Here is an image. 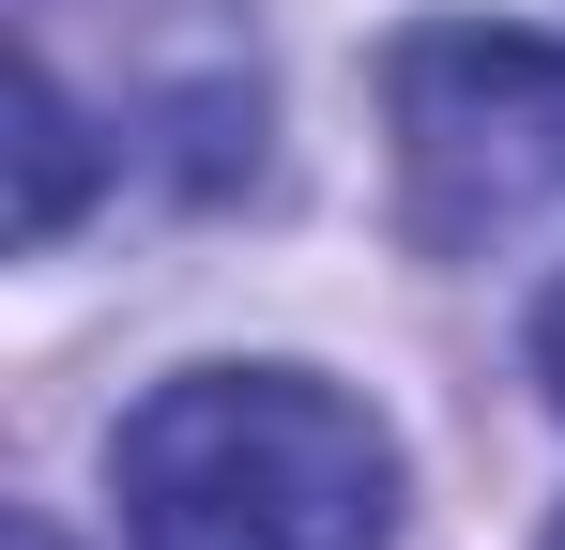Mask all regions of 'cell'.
I'll use <instances>...</instances> for the list:
<instances>
[{
    "instance_id": "8992f818",
    "label": "cell",
    "mask_w": 565,
    "mask_h": 550,
    "mask_svg": "<svg viewBox=\"0 0 565 550\" xmlns=\"http://www.w3.org/2000/svg\"><path fill=\"white\" fill-rule=\"evenodd\" d=\"M551 550H565V520H551Z\"/></svg>"
},
{
    "instance_id": "7a4b0ae2",
    "label": "cell",
    "mask_w": 565,
    "mask_h": 550,
    "mask_svg": "<svg viewBox=\"0 0 565 550\" xmlns=\"http://www.w3.org/2000/svg\"><path fill=\"white\" fill-rule=\"evenodd\" d=\"M382 138L428 245H504L565 199V46L551 31H413L382 62Z\"/></svg>"
},
{
    "instance_id": "6da1fadb",
    "label": "cell",
    "mask_w": 565,
    "mask_h": 550,
    "mask_svg": "<svg viewBox=\"0 0 565 550\" xmlns=\"http://www.w3.org/2000/svg\"><path fill=\"white\" fill-rule=\"evenodd\" d=\"M138 550H382L397 536V444L367 398L306 367H184L107 444Z\"/></svg>"
},
{
    "instance_id": "3957f363",
    "label": "cell",
    "mask_w": 565,
    "mask_h": 550,
    "mask_svg": "<svg viewBox=\"0 0 565 550\" xmlns=\"http://www.w3.org/2000/svg\"><path fill=\"white\" fill-rule=\"evenodd\" d=\"M62 199H77V107H62V77L31 62V245L62 230Z\"/></svg>"
},
{
    "instance_id": "277c9868",
    "label": "cell",
    "mask_w": 565,
    "mask_h": 550,
    "mask_svg": "<svg viewBox=\"0 0 565 550\" xmlns=\"http://www.w3.org/2000/svg\"><path fill=\"white\" fill-rule=\"evenodd\" d=\"M535 382L565 398V275H551V306H535Z\"/></svg>"
},
{
    "instance_id": "5b68a950",
    "label": "cell",
    "mask_w": 565,
    "mask_h": 550,
    "mask_svg": "<svg viewBox=\"0 0 565 550\" xmlns=\"http://www.w3.org/2000/svg\"><path fill=\"white\" fill-rule=\"evenodd\" d=\"M15 550H62V520H15Z\"/></svg>"
}]
</instances>
